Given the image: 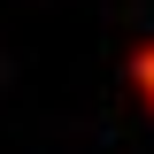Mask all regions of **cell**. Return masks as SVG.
Listing matches in <instances>:
<instances>
[{"instance_id":"cell-1","label":"cell","mask_w":154,"mask_h":154,"mask_svg":"<svg viewBox=\"0 0 154 154\" xmlns=\"http://www.w3.org/2000/svg\"><path fill=\"white\" fill-rule=\"evenodd\" d=\"M123 69H131V93H139V100H146V108H154V38H139V46H131V62H123Z\"/></svg>"}]
</instances>
